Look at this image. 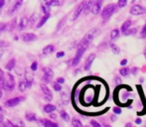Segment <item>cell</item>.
<instances>
[{
    "mask_svg": "<svg viewBox=\"0 0 146 127\" xmlns=\"http://www.w3.org/2000/svg\"><path fill=\"white\" fill-rule=\"evenodd\" d=\"M100 29L98 28H94V29L90 30L87 34L85 35V37L83 38V40H82L81 42V45H84V46H88L92 43V41L94 40V38H96V36H98V34H100Z\"/></svg>",
    "mask_w": 146,
    "mask_h": 127,
    "instance_id": "1",
    "label": "cell"
},
{
    "mask_svg": "<svg viewBox=\"0 0 146 127\" xmlns=\"http://www.w3.org/2000/svg\"><path fill=\"white\" fill-rule=\"evenodd\" d=\"M117 9V6L115 4H108V6L104 8V10L102 11V18L104 21H108L110 19L113 13H115Z\"/></svg>",
    "mask_w": 146,
    "mask_h": 127,
    "instance_id": "2",
    "label": "cell"
},
{
    "mask_svg": "<svg viewBox=\"0 0 146 127\" xmlns=\"http://www.w3.org/2000/svg\"><path fill=\"white\" fill-rule=\"evenodd\" d=\"M88 46H84V45H79V47H78V50H77V54H76L75 58L73 59V61H72V65H78L81 62L82 58H83V55L85 54L86 50H87Z\"/></svg>",
    "mask_w": 146,
    "mask_h": 127,
    "instance_id": "3",
    "label": "cell"
},
{
    "mask_svg": "<svg viewBox=\"0 0 146 127\" xmlns=\"http://www.w3.org/2000/svg\"><path fill=\"white\" fill-rule=\"evenodd\" d=\"M14 87H15V81H14V77H12L10 73H8V79H4L3 83L1 85V89H3L6 91H13Z\"/></svg>",
    "mask_w": 146,
    "mask_h": 127,
    "instance_id": "4",
    "label": "cell"
},
{
    "mask_svg": "<svg viewBox=\"0 0 146 127\" xmlns=\"http://www.w3.org/2000/svg\"><path fill=\"white\" fill-rule=\"evenodd\" d=\"M43 73H44V75H43V81H44L45 83H49L51 81H52L53 77H54V71H53V69H51V67H46L43 69Z\"/></svg>",
    "mask_w": 146,
    "mask_h": 127,
    "instance_id": "5",
    "label": "cell"
},
{
    "mask_svg": "<svg viewBox=\"0 0 146 127\" xmlns=\"http://www.w3.org/2000/svg\"><path fill=\"white\" fill-rule=\"evenodd\" d=\"M40 87H41V89H42L43 93H44L45 100H46L47 102L51 101V100L53 99V95H52V91H50V89H49L45 83H41Z\"/></svg>",
    "mask_w": 146,
    "mask_h": 127,
    "instance_id": "6",
    "label": "cell"
},
{
    "mask_svg": "<svg viewBox=\"0 0 146 127\" xmlns=\"http://www.w3.org/2000/svg\"><path fill=\"white\" fill-rule=\"evenodd\" d=\"M129 12H130L131 15H134V16L142 15V14L146 13V9L141 5H133Z\"/></svg>",
    "mask_w": 146,
    "mask_h": 127,
    "instance_id": "7",
    "label": "cell"
},
{
    "mask_svg": "<svg viewBox=\"0 0 146 127\" xmlns=\"http://www.w3.org/2000/svg\"><path fill=\"white\" fill-rule=\"evenodd\" d=\"M102 2H104V0H96V1H94V5H92V10H90V12H92L94 15H98L100 12Z\"/></svg>",
    "mask_w": 146,
    "mask_h": 127,
    "instance_id": "8",
    "label": "cell"
},
{
    "mask_svg": "<svg viewBox=\"0 0 146 127\" xmlns=\"http://www.w3.org/2000/svg\"><path fill=\"white\" fill-rule=\"evenodd\" d=\"M24 100V97H15V98H11V99L7 100L5 102V105L8 107H14V106L18 105L21 101Z\"/></svg>",
    "mask_w": 146,
    "mask_h": 127,
    "instance_id": "9",
    "label": "cell"
},
{
    "mask_svg": "<svg viewBox=\"0 0 146 127\" xmlns=\"http://www.w3.org/2000/svg\"><path fill=\"white\" fill-rule=\"evenodd\" d=\"M86 6V1L82 2L81 4H80L79 6L77 7V9L75 10V12H74V15H73V18H72V20H76L79 18V16L82 14V12L84 11V8H85Z\"/></svg>",
    "mask_w": 146,
    "mask_h": 127,
    "instance_id": "10",
    "label": "cell"
},
{
    "mask_svg": "<svg viewBox=\"0 0 146 127\" xmlns=\"http://www.w3.org/2000/svg\"><path fill=\"white\" fill-rule=\"evenodd\" d=\"M33 79H34V75H33V71L32 69H26L25 71V81H27L28 87H31L33 83Z\"/></svg>",
    "mask_w": 146,
    "mask_h": 127,
    "instance_id": "11",
    "label": "cell"
},
{
    "mask_svg": "<svg viewBox=\"0 0 146 127\" xmlns=\"http://www.w3.org/2000/svg\"><path fill=\"white\" fill-rule=\"evenodd\" d=\"M94 59H96V55L94 54H90V56L88 57L87 61H86V63H85V65H84L85 71H90V67H92V63H94Z\"/></svg>",
    "mask_w": 146,
    "mask_h": 127,
    "instance_id": "12",
    "label": "cell"
},
{
    "mask_svg": "<svg viewBox=\"0 0 146 127\" xmlns=\"http://www.w3.org/2000/svg\"><path fill=\"white\" fill-rule=\"evenodd\" d=\"M22 3H23V0H16L15 3L13 4V6L11 7V9L9 10V14L10 15H12V14H14L16 11H17L18 9H19L20 7H21Z\"/></svg>",
    "mask_w": 146,
    "mask_h": 127,
    "instance_id": "13",
    "label": "cell"
},
{
    "mask_svg": "<svg viewBox=\"0 0 146 127\" xmlns=\"http://www.w3.org/2000/svg\"><path fill=\"white\" fill-rule=\"evenodd\" d=\"M22 39H23L24 42H33L37 39V36L35 34H32V33H26V34H23Z\"/></svg>",
    "mask_w": 146,
    "mask_h": 127,
    "instance_id": "14",
    "label": "cell"
},
{
    "mask_svg": "<svg viewBox=\"0 0 146 127\" xmlns=\"http://www.w3.org/2000/svg\"><path fill=\"white\" fill-rule=\"evenodd\" d=\"M94 1H96V0H88V2H86V6H85V8H84V11H83L84 13H85V15H88V14L90 12Z\"/></svg>",
    "mask_w": 146,
    "mask_h": 127,
    "instance_id": "15",
    "label": "cell"
},
{
    "mask_svg": "<svg viewBox=\"0 0 146 127\" xmlns=\"http://www.w3.org/2000/svg\"><path fill=\"white\" fill-rule=\"evenodd\" d=\"M28 22H29V20H28V18L27 17H23L21 19V21H20V23H19V29L20 30H24L26 27L28 26Z\"/></svg>",
    "mask_w": 146,
    "mask_h": 127,
    "instance_id": "16",
    "label": "cell"
},
{
    "mask_svg": "<svg viewBox=\"0 0 146 127\" xmlns=\"http://www.w3.org/2000/svg\"><path fill=\"white\" fill-rule=\"evenodd\" d=\"M55 110H56V106L53 105V104L48 103L44 106V111L46 112V113H52V112H54Z\"/></svg>",
    "mask_w": 146,
    "mask_h": 127,
    "instance_id": "17",
    "label": "cell"
},
{
    "mask_svg": "<svg viewBox=\"0 0 146 127\" xmlns=\"http://www.w3.org/2000/svg\"><path fill=\"white\" fill-rule=\"evenodd\" d=\"M49 17H50V13L45 14V16H43V17L41 18L40 22H39V24H38V25H37V28H41V27H42V26L44 25V24L47 22V20L49 19Z\"/></svg>",
    "mask_w": 146,
    "mask_h": 127,
    "instance_id": "18",
    "label": "cell"
},
{
    "mask_svg": "<svg viewBox=\"0 0 146 127\" xmlns=\"http://www.w3.org/2000/svg\"><path fill=\"white\" fill-rule=\"evenodd\" d=\"M54 50H55V48L53 45H48V46H46L44 49H43V54L49 55V54H51V53L54 52Z\"/></svg>",
    "mask_w": 146,
    "mask_h": 127,
    "instance_id": "19",
    "label": "cell"
},
{
    "mask_svg": "<svg viewBox=\"0 0 146 127\" xmlns=\"http://www.w3.org/2000/svg\"><path fill=\"white\" fill-rule=\"evenodd\" d=\"M119 35H120V31H119L118 29H113L110 32V39H111L112 41H115L119 37Z\"/></svg>",
    "mask_w": 146,
    "mask_h": 127,
    "instance_id": "20",
    "label": "cell"
},
{
    "mask_svg": "<svg viewBox=\"0 0 146 127\" xmlns=\"http://www.w3.org/2000/svg\"><path fill=\"white\" fill-rule=\"evenodd\" d=\"M130 25H131V21H130V20H127V21H125L124 23L122 24V26H121L120 32H122V34H123V33H124L129 27H130Z\"/></svg>",
    "mask_w": 146,
    "mask_h": 127,
    "instance_id": "21",
    "label": "cell"
},
{
    "mask_svg": "<svg viewBox=\"0 0 146 127\" xmlns=\"http://www.w3.org/2000/svg\"><path fill=\"white\" fill-rule=\"evenodd\" d=\"M18 87H19V91H21V93H23V91H25L26 89H28V83H27V81H20L19 83V85H18Z\"/></svg>",
    "mask_w": 146,
    "mask_h": 127,
    "instance_id": "22",
    "label": "cell"
},
{
    "mask_svg": "<svg viewBox=\"0 0 146 127\" xmlns=\"http://www.w3.org/2000/svg\"><path fill=\"white\" fill-rule=\"evenodd\" d=\"M47 3H48V5L50 6V7H53V6H60V5H62L63 1H62V0H49Z\"/></svg>",
    "mask_w": 146,
    "mask_h": 127,
    "instance_id": "23",
    "label": "cell"
},
{
    "mask_svg": "<svg viewBox=\"0 0 146 127\" xmlns=\"http://www.w3.org/2000/svg\"><path fill=\"white\" fill-rule=\"evenodd\" d=\"M47 2H48V1H46V0H43L42 10H43V12H44L45 14L50 13V6L48 5V3H47Z\"/></svg>",
    "mask_w": 146,
    "mask_h": 127,
    "instance_id": "24",
    "label": "cell"
},
{
    "mask_svg": "<svg viewBox=\"0 0 146 127\" xmlns=\"http://www.w3.org/2000/svg\"><path fill=\"white\" fill-rule=\"evenodd\" d=\"M41 123H42L44 126H46V127H48V126H58V124H57V123L50 121V120H48V119H43L42 121H41Z\"/></svg>",
    "mask_w": 146,
    "mask_h": 127,
    "instance_id": "25",
    "label": "cell"
},
{
    "mask_svg": "<svg viewBox=\"0 0 146 127\" xmlns=\"http://www.w3.org/2000/svg\"><path fill=\"white\" fill-rule=\"evenodd\" d=\"M119 73H120L122 77H127V75L130 73V69H129L128 67H121V69H119Z\"/></svg>",
    "mask_w": 146,
    "mask_h": 127,
    "instance_id": "26",
    "label": "cell"
},
{
    "mask_svg": "<svg viewBox=\"0 0 146 127\" xmlns=\"http://www.w3.org/2000/svg\"><path fill=\"white\" fill-rule=\"evenodd\" d=\"M26 119H27L28 121H37V116H36V114L28 112V113L26 114Z\"/></svg>",
    "mask_w": 146,
    "mask_h": 127,
    "instance_id": "27",
    "label": "cell"
},
{
    "mask_svg": "<svg viewBox=\"0 0 146 127\" xmlns=\"http://www.w3.org/2000/svg\"><path fill=\"white\" fill-rule=\"evenodd\" d=\"M136 33H137V30L135 29V28H132V29H129V28H128L126 31L123 33V35H125V36H131V35H132V36H134Z\"/></svg>",
    "mask_w": 146,
    "mask_h": 127,
    "instance_id": "28",
    "label": "cell"
},
{
    "mask_svg": "<svg viewBox=\"0 0 146 127\" xmlns=\"http://www.w3.org/2000/svg\"><path fill=\"white\" fill-rule=\"evenodd\" d=\"M15 63H16V61L14 60V59H12L11 61H9L7 65H6V69H8V71L13 69V67H15Z\"/></svg>",
    "mask_w": 146,
    "mask_h": 127,
    "instance_id": "29",
    "label": "cell"
},
{
    "mask_svg": "<svg viewBox=\"0 0 146 127\" xmlns=\"http://www.w3.org/2000/svg\"><path fill=\"white\" fill-rule=\"evenodd\" d=\"M110 49H111L112 53H113L114 55H118L119 53H120V49L118 48V46H116V45H114V44L110 45Z\"/></svg>",
    "mask_w": 146,
    "mask_h": 127,
    "instance_id": "30",
    "label": "cell"
},
{
    "mask_svg": "<svg viewBox=\"0 0 146 127\" xmlns=\"http://www.w3.org/2000/svg\"><path fill=\"white\" fill-rule=\"evenodd\" d=\"M60 114H61V117L63 118V119L65 120V121H67V122H68V121H70V115H69V114H68L66 111L62 110L61 113H60Z\"/></svg>",
    "mask_w": 146,
    "mask_h": 127,
    "instance_id": "31",
    "label": "cell"
},
{
    "mask_svg": "<svg viewBox=\"0 0 146 127\" xmlns=\"http://www.w3.org/2000/svg\"><path fill=\"white\" fill-rule=\"evenodd\" d=\"M61 97H62V100H63L64 103L68 104V102H69V96L67 95V93L63 91V93H61Z\"/></svg>",
    "mask_w": 146,
    "mask_h": 127,
    "instance_id": "32",
    "label": "cell"
},
{
    "mask_svg": "<svg viewBox=\"0 0 146 127\" xmlns=\"http://www.w3.org/2000/svg\"><path fill=\"white\" fill-rule=\"evenodd\" d=\"M72 124H73L74 127H82V126H83V123H82L79 119H73Z\"/></svg>",
    "mask_w": 146,
    "mask_h": 127,
    "instance_id": "33",
    "label": "cell"
},
{
    "mask_svg": "<svg viewBox=\"0 0 146 127\" xmlns=\"http://www.w3.org/2000/svg\"><path fill=\"white\" fill-rule=\"evenodd\" d=\"M53 87H54V91H62L61 83H53Z\"/></svg>",
    "mask_w": 146,
    "mask_h": 127,
    "instance_id": "34",
    "label": "cell"
},
{
    "mask_svg": "<svg viewBox=\"0 0 146 127\" xmlns=\"http://www.w3.org/2000/svg\"><path fill=\"white\" fill-rule=\"evenodd\" d=\"M126 4H127V0H118V2H117V6L120 8L126 6Z\"/></svg>",
    "mask_w": 146,
    "mask_h": 127,
    "instance_id": "35",
    "label": "cell"
},
{
    "mask_svg": "<svg viewBox=\"0 0 146 127\" xmlns=\"http://www.w3.org/2000/svg\"><path fill=\"white\" fill-rule=\"evenodd\" d=\"M6 27H7V24L6 23H0V34H1L2 32L5 31Z\"/></svg>",
    "mask_w": 146,
    "mask_h": 127,
    "instance_id": "36",
    "label": "cell"
},
{
    "mask_svg": "<svg viewBox=\"0 0 146 127\" xmlns=\"http://www.w3.org/2000/svg\"><path fill=\"white\" fill-rule=\"evenodd\" d=\"M13 69H15V73H17L18 75H22V69H21V67H16V65H15V67H14Z\"/></svg>",
    "mask_w": 146,
    "mask_h": 127,
    "instance_id": "37",
    "label": "cell"
},
{
    "mask_svg": "<svg viewBox=\"0 0 146 127\" xmlns=\"http://www.w3.org/2000/svg\"><path fill=\"white\" fill-rule=\"evenodd\" d=\"M130 73H132L133 75H137V73H138V67H133L132 69H130Z\"/></svg>",
    "mask_w": 146,
    "mask_h": 127,
    "instance_id": "38",
    "label": "cell"
},
{
    "mask_svg": "<svg viewBox=\"0 0 146 127\" xmlns=\"http://www.w3.org/2000/svg\"><path fill=\"white\" fill-rule=\"evenodd\" d=\"M3 81H4V73H3V71L0 69V87H1Z\"/></svg>",
    "mask_w": 146,
    "mask_h": 127,
    "instance_id": "39",
    "label": "cell"
},
{
    "mask_svg": "<svg viewBox=\"0 0 146 127\" xmlns=\"http://www.w3.org/2000/svg\"><path fill=\"white\" fill-rule=\"evenodd\" d=\"M113 112H114V114H116V115H118V114H120L121 113V108H119V107H114L113 108Z\"/></svg>",
    "mask_w": 146,
    "mask_h": 127,
    "instance_id": "40",
    "label": "cell"
},
{
    "mask_svg": "<svg viewBox=\"0 0 146 127\" xmlns=\"http://www.w3.org/2000/svg\"><path fill=\"white\" fill-rule=\"evenodd\" d=\"M114 83H115V85H120L122 83V81H121V79L119 77H114Z\"/></svg>",
    "mask_w": 146,
    "mask_h": 127,
    "instance_id": "41",
    "label": "cell"
},
{
    "mask_svg": "<svg viewBox=\"0 0 146 127\" xmlns=\"http://www.w3.org/2000/svg\"><path fill=\"white\" fill-rule=\"evenodd\" d=\"M37 67H38V64H37L36 62H35V63H33L32 65H31V69H32L33 71H37Z\"/></svg>",
    "mask_w": 146,
    "mask_h": 127,
    "instance_id": "42",
    "label": "cell"
},
{
    "mask_svg": "<svg viewBox=\"0 0 146 127\" xmlns=\"http://www.w3.org/2000/svg\"><path fill=\"white\" fill-rule=\"evenodd\" d=\"M38 14H34V15H32V17H31V22L32 23H35V21H36L37 19H38Z\"/></svg>",
    "mask_w": 146,
    "mask_h": 127,
    "instance_id": "43",
    "label": "cell"
},
{
    "mask_svg": "<svg viewBox=\"0 0 146 127\" xmlns=\"http://www.w3.org/2000/svg\"><path fill=\"white\" fill-rule=\"evenodd\" d=\"M90 124H92L94 127H100V124L98 123V122H96V120H92V121H90Z\"/></svg>",
    "mask_w": 146,
    "mask_h": 127,
    "instance_id": "44",
    "label": "cell"
},
{
    "mask_svg": "<svg viewBox=\"0 0 146 127\" xmlns=\"http://www.w3.org/2000/svg\"><path fill=\"white\" fill-rule=\"evenodd\" d=\"M110 120H111V121H112V122L116 121V120H117V117H116V114H113V115H111V116H110Z\"/></svg>",
    "mask_w": 146,
    "mask_h": 127,
    "instance_id": "45",
    "label": "cell"
},
{
    "mask_svg": "<svg viewBox=\"0 0 146 127\" xmlns=\"http://www.w3.org/2000/svg\"><path fill=\"white\" fill-rule=\"evenodd\" d=\"M120 65H122V67H124V65H127V60H126V59H123V60L120 62Z\"/></svg>",
    "mask_w": 146,
    "mask_h": 127,
    "instance_id": "46",
    "label": "cell"
},
{
    "mask_svg": "<svg viewBox=\"0 0 146 127\" xmlns=\"http://www.w3.org/2000/svg\"><path fill=\"white\" fill-rule=\"evenodd\" d=\"M64 56H65V53H64V52L57 53V58H62V57H64Z\"/></svg>",
    "mask_w": 146,
    "mask_h": 127,
    "instance_id": "47",
    "label": "cell"
},
{
    "mask_svg": "<svg viewBox=\"0 0 146 127\" xmlns=\"http://www.w3.org/2000/svg\"><path fill=\"white\" fill-rule=\"evenodd\" d=\"M57 83H65V79H64L63 77H59V79H57Z\"/></svg>",
    "mask_w": 146,
    "mask_h": 127,
    "instance_id": "48",
    "label": "cell"
},
{
    "mask_svg": "<svg viewBox=\"0 0 146 127\" xmlns=\"http://www.w3.org/2000/svg\"><path fill=\"white\" fill-rule=\"evenodd\" d=\"M4 4H5V0H0V10H2Z\"/></svg>",
    "mask_w": 146,
    "mask_h": 127,
    "instance_id": "49",
    "label": "cell"
},
{
    "mask_svg": "<svg viewBox=\"0 0 146 127\" xmlns=\"http://www.w3.org/2000/svg\"><path fill=\"white\" fill-rule=\"evenodd\" d=\"M144 33H146V23H145V25L143 26L142 30H141V35H143Z\"/></svg>",
    "mask_w": 146,
    "mask_h": 127,
    "instance_id": "50",
    "label": "cell"
},
{
    "mask_svg": "<svg viewBox=\"0 0 146 127\" xmlns=\"http://www.w3.org/2000/svg\"><path fill=\"white\" fill-rule=\"evenodd\" d=\"M135 123H136V124H141V123H142V120H141L140 118H137V119L135 120Z\"/></svg>",
    "mask_w": 146,
    "mask_h": 127,
    "instance_id": "51",
    "label": "cell"
},
{
    "mask_svg": "<svg viewBox=\"0 0 146 127\" xmlns=\"http://www.w3.org/2000/svg\"><path fill=\"white\" fill-rule=\"evenodd\" d=\"M3 54H4V50H3V48H0V58H1L2 56H3Z\"/></svg>",
    "mask_w": 146,
    "mask_h": 127,
    "instance_id": "52",
    "label": "cell"
},
{
    "mask_svg": "<svg viewBox=\"0 0 146 127\" xmlns=\"http://www.w3.org/2000/svg\"><path fill=\"white\" fill-rule=\"evenodd\" d=\"M4 125H5V126H6V125H9V126H13V124H12L11 122H9V121H8V122H6V123L4 124Z\"/></svg>",
    "mask_w": 146,
    "mask_h": 127,
    "instance_id": "53",
    "label": "cell"
},
{
    "mask_svg": "<svg viewBox=\"0 0 146 127\" xmlns=\"http://www.w3.org/2000/svg\"><path fill=\"white\" fill-rule=\"evenodd\" d=\"M3 119H4V117H3V115H2L1 113H0V123H1L2 121H3Z\"/></svg>",
    "mask_w": 146,
    "mask_h": 127,
    "instance_id": "54",
    "label": "cell"
},
{
    "mask_svg": "<svg viewBox=\"0 0 146 127\" xmlns=\"http://www.w3.org/2000/svg\"><path fill=\"white\" fill-rule=\"evenodd\" d=\"M141 38H142V39H146V33H144L143 35H141Z\"/></svg>",
    "mask_w": 146,
    "mask_h": 127,
    "instance_id": "55",
    "label": "cell"
},
{
    "mask_svg": "<svg viewBox=\"0 0 146 127\" xmlns=\"http://www.w3.org/2000/svg\"><path fill=\"white\" fill-rule=\"evenodd\" d=\"M143 54H144V57L146 59V48H144V51H143Z\"/></svg>",
    "mask_w": 146,
    "mask_h": 127,
    "instance_id": "56",
    "label": "cell"
},
{
    "mask_svg": "<svg viewBox=\"0 0 146 127\" xmlns=\"http://www.w3.org/2000/svg\"><path fill=\"white\" fill-rule=\"evenodd\" d=\"M51 117H52V118H56L57 116L55 115V114H51Z\"/></svg>",
    "mask_w": 146,
    "mask_h": 127,
    "instance_id": "57",
    "label": "cell"
},
{
    "mask_svg": "<svg viewBox=\"0 0 146 127\" xmlns=\"http://www.w3.org/2000/svg\"><path fill=\"white\" fill-rule=\"evenodd\" d=\"M126 126H127V127H130V126H131V123H127V124H126Z\"/></svg>",
    "mask_w": 146,
    "mask_h": 127,
    "instance_id": "58",
    "label": "cell"
},
{
    "mask_svg": "<svg viewBox=\"0 0 146 127\" xmlns=\"http://www.w3.org/2000/svg\"><path fill=\"white\" fill-rule=\"evenodd\" d=\"M143 81H144V79H143V77H141V79H140V81H141V83H143Z\"/></svg>",
    "mask_w": 146,
    "mask_h": 127,
    "instance_id": "59",
    "label": "cell"
},
{
    "mask_svg": "<svg viewBox=\"0 0 146 127\" xmlns=\"http://www.w3.org/2000/svg\"><path fill=\"white\" fill-rule=\"evenodd\" d=\"M1 97H2V91H0V98H1Z\"/></svg>",
    "mask_w": 146,
    "mask_h": 127,
    "instance_id": "60",
    "label": "cell"
},
{
    "mask_svg": "<svg viewBox=\"0 0 146 127\" xmlns=\"http://www.w3.org/2000/svg\"><path fill=\"white\" fill-rule=\"evenodd\" d=\"M2 110H3V109H2V107L0 106V111H2Z\"/></svg>",
    "mask_w": 146,
    "mask_h": 127,
    "instance_id": "61",
    "label": "cell"
},
{
    "mask_svg": "<svg viewBox=\"0 0 146 127\" xmlns=\"http://www.w3.org/2000/svg\"><path fill=\"white\" fill-rule=\"evenodd\" d=\"M135 1V0H131V2H134Z\"/></svg>",
    "mask_w": 146,
    "mask_h": 127,
    "instance_id": "62",
    "label": "cell"
}]
</instances>
